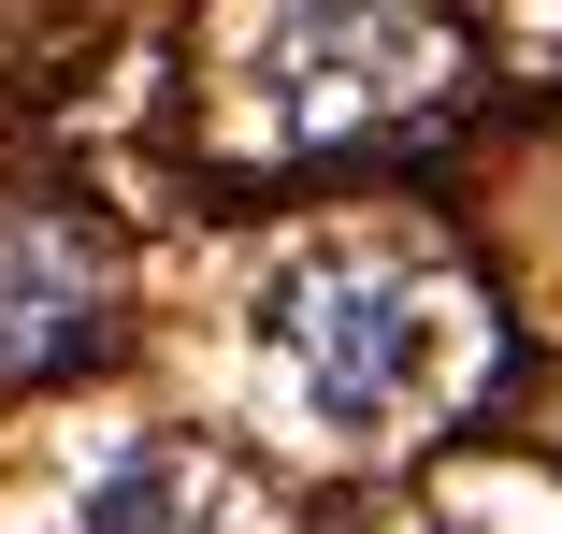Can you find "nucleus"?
<instances>
[{"mask_svg":"<svg viewBox=\"0 0 562 534\" xmlns=\"http://www.w3.org/2000/svg\"><path fill=\"white\" fill-rule=\"evenodd\" d=\"M101 303H116V275H101V232L72 202H0V376L87 361Z\"/></svg>","mask_w":562,"mask_h":534,"instance_id":"obj_3","label":"nucleus"},{"mask_svg":"<svg viewBox=\"0 0 562 534\" xmlns=\"http://www.w3.org/2000/svg\"><path fill=\"white\" fill-rule=\"evenodd\" d=\"M246 73L289 131L375 116L432 73V0H260L246 15Z\"/></svg>","mask_w":562,"mask_h":534,"instance_id":"obj_2","label":"nucleus"},{"mask_svg":"<svg viewBox=\"0 0 562 534\" xmlns=\"http://www.w3.org/2000/svg\"><path fill=\"white\" fill-rule=\"evenodd\" d=\"M274 376H289V404L317 419V434H390V419H418L432 404V376H447V303H432V275H404V260H375V246H331V260H303L289 289H274Z\"/></svg>","mask_w":562,"mask_h":534,"instance_id":"obj_1","label":"nucleus"},{"mask_svg":"<svg viewBox=\"0 0 562 534\" xmlns=\"http://www.w3.org/2000/svg\"><path fill=\"white\" fill-rule=\"evenodd\" d=\"M72 534H274V520H260V491L216 463V448H188V434H131V448L87 463Z\"/></svg>","mask_w":562,"mask_h":534,"instance_id":"obj_4","label":"nucleus"}]
</instances>
